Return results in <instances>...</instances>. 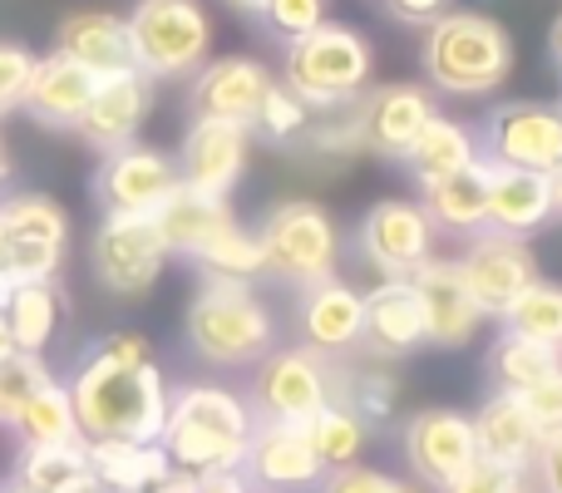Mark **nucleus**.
<instances>
[{
    "label": "nucleus",
    "instance_id": "obj_1",
    "mask_svg": "<svg viewBox=\"0 0 562 493\" xmlns=\"http://www.w3.org/2000/svg\"><path fill=\"white\" fill-rule=\"evenodd\" d=\"M69 405H75L79 439H134V445H158L168 419V380L164 370L148 366H119L85 346L65 380Z\"/></svg>",
    "mask_w": 562,
    "mask_h": 493
},
{
    "label": "nucleus",
    "instance_id": "obj_2",
    "mask_svg": "<svg viewBox=\"0 0 562 493\" xmlns=\"http://www.w3.org/2000/svg\"><path fill=\"white\" fill-rule=\"evenodd\" d=\"M252 439V410L223 385H178L168 390V419L158 449L183 474H237Z\"/></svg>",
    "mask_w": 562,
    "mask_h": 493
},
{
    "label": "nucleus",
    "instance_id": "obj_3",
    "mask_svg": "<svg viewBox=\"0 0 562 493\" xmlns=\"http://www.w3.org/2000/svg\"><path fill=\"white\" fill-rule=\"evenodd\" d=\"M419 69L439 94L484 99L514 75V35L504 20L479 10H449L419 40Z\"/></svg>",
    "mask_w": 562,
    "mask_h": 493
},
{
    "label": "nucleus",
    "instance_id": "obj_4",
    "mask_svg": "<svg viewBox=\"0 0 562 493\" xmlns=\"http://www.w3.org/2000/svg\"><path fill=\"white\" fill-rule=\"evenodd\" d=\"M370 75H375L370 40L360 35L356 25L321 20L311 35H301L296 45H286L281 85H286L311 114H336V109H350L360 94H366Z\"/></svg>",
    "mask_w": 562,
    "mask_h": 493
},
{
    "label": "nucleus",
    "instance_id": "obj_5",
    "mask_svg": "<svg viewBox=\"0 0 562 493\" xmlns=\"http://www.w3.org/2000/svg\"><path fill=\"white\" fill-rule=\"evenodd\" d=\"M183 336L207 366H257L277 346V316L247 281H203L188 306Z\"/></svg>",
    "mask_w": 562,
    "mask_h": 493
},
{
    "label": "nucleus",
    "instance_id": "obj_6",
    "mask_svg": "<svg viewBox=\"0 0 562 493\" xmlns=\"http://www.w3.org/2000/svg\"><path fill=\"white\" fill-rule=\"evenodd\" d=\"M134 69L158 79H193L213 59V20L198 0H138L124 15Z\"/></svg>",
    "mask_w": 562,
    "mask_h": 493
},
{
    "label": "nucleus",
    "instance_id": "obj_7",
    "mask_svg": "<svg viewBox=\"0 0 562 493\" xmlns=\"http://www.w3.org/2000/svg\"><path fill=\"white\" fill-rule=\"evenodd\" d=\"M257 251H262V277L286 281V287H316L336 277L340 233L336 217L311 198H286L257 223Z\"/></svg>",
    "mask_w": 562,
    "mask_h": 493
},
{
    "label": "nucleus",
    "instance_id": "obj_8",
    "mask_svg": "<svg viewBox=\"0 0 562 493\" xmlns=\"http://www.w3.org/2000/svg\"><path fill=\"white\" fill-rule=\"evenodd\" d=\"M336 385V360L316 356L306 346H272L257 360L252 380V425H306L321 405H330Z\"/></svg>",
    "mask_w": 562,
    "mask_h": 493
},
{
    "label": "nucleus",
    "instance_id": "obj_9",
    "mask_svg": "<svg viewBox=\"0 0 562 493\" xmlns=\"http://www.w3.org/2000/svg\"><path fill=\"white\" fill-rule=\"evenodd\" d=\"M0 277L20 281H55L69 251V217L49 193H5L0 198Z\"/></svg>",
    "mask_w": 562,
    "mask_h": 493
},
{
    "label": "nucleus",
    "instance_id": "obj_10",
    "mask_svg": "<svg viewBox=\"0 0 562 493\" xmlns=\"http://www.w3.org/2000/svg\"><path fill=\"white\" fill-rule=\"evenodd\" d=\"M479 158L494 168H524V173H553L562 164V114L543 99H508L494 104L474 128Z\"/></svg>",
    "mask_w": 562,
    "mask_h": 493
},
{
    "label": "nucleus",
    "instance_id": "obj_11",
    "mask_svg": "<svg viewBox=\"0 0 562 493\" xmlns=\"http://www.w3.org/2000/svg\"><path fill=\"white\" fill-rule=\"evenodd\" d=\"M89 267L94 281L114 296H144L168 267V247L158 237L154 217H119L104 213L89 243Z\"/></svg>",
    "mask_w": 562,
    "mask_h": 493
},
{
    "label": "nucleus",
    "instance_id": "obj_12",
    "mask_svg": "<svg viewBox=\"0 0 562 493\" xmlns=\"http://www.w3.org/2000/svg\"><path fill=\"white\" fill-rule=\"evenodd\" d=\"M454 261H459V271H464L469 291H474L479 311H484L488 321L494 316L504 321V311L514 306L528 287L543 281V267H538V257H533V243H524V237L479 233V237H469L464 257H454Z\"/></svg>",
    "mask_w": 562,
    "mask_h": 493
},
{
    "label": "nucleus",
    "instance_id": "obj_13",
    "mask_svg": "<svg viewBox=\"0 0 562 493\" xmlns=\"http://www.w3.org/2000/svg\"><path fill=\"white\" fill-rule=\"evenodd\" d=\"M439 233L429 227L425 208L409 198H385L375 203L356 227V247L380 277H415L435 257Z\"/></svg>",
    "mask_w": 562,
    "mask_h": 493
},
{
    "label": "nucleus",
    "instance_id": "obj_14",
    "mask_svg": "<svg viewBox=\"0 0 562 493\" xmlns=\"http://www.w3.org/2000/svg\"><path fill=\"white\" fill-rule=\"evenodd\" d=\"M296 330L301 346L326 360H350L366 346V291L346 277H326L296 291Z\"/></svg>",
    "mask_w": 562,
    "mask_h": 493
},
{
    "label": "nucleus",
    "instance_id": "obj_15",
    "mask_svg": "<svg viewBox=\"0 0 562 493\" xmlns=\"http://www.w3.org/2000/svg\"><path fill=\"white\" fill-rule=\"evenodd\" d=\"M178 188V168L168 154L148 144H128L104 154L94 168V198L104 213L119 217H154V208Z\"/></svg>",
    "mask_w": 562,
    "mask_h": 493
},
{
    "label": "nucleus",
    "instance_id": "obj_16",
    "mask_svg": "<svg viewBox=\"0 0 562 493\" xmlns=\"http://www.w3.org/2000/svg\"><path fill=\"white\" fill-rule=\"evenodd\" d=\"M439 114V99L425 85H375L356 99V124L366 154L405 158L409 144L425 134V124Z\"/></svg>",
    "mask_w": 562,
    "mask_h": 493
},
{
    "label": "nucleus",
    "instance_id": "obj_17",
    "mask_svg": "<svg viewBox=\"0 0 562 493\" xmlns=\"http://www.w3.org/2000/svg\"><path fill=\"white\" fill-rule=\"evenodd\" d=\"M400 435H405V459H409V469H415V479L429 489H439V493L454 484V474H464V469L479 459L469 415L445 410V405L415 410Z\"/></svg>",
    "mask_w": 562,
    "mask_h": 493
},
{
    "label": "nucleus",
    "instance_id": "obj_18",
    "mask_svg": "<svg viewBox=\"0 0 562 493\" xmlns=\"http://www.w3.org/2000/svg\"><path fill=\"white\" fill-rule=\"evenodd\" d=\"M247 148H252V128L247 124H223V119H193L178 144V183L198 188V193L227 198L247 168Z\"/></svg>",
    "mask_w": 562,
    "mask_h": 493
},
{
    "label": "nucleus",
    "instance_id": "obj_19",
    "mask_svg": "<svg viewBox=\"0 0 562 493\" xmlns=\"http://www.w3.org/2000/svg\"><path fill=\"white\" fill-rule=\"evenodd\" d=\"M237 474L252 493H311L326 484V469L296 425H252Z\"/></svg>",
    "mask_w": 562,
    "mask_h": 493
},
{
    "label": "nucleus",
    "instance_id": "obj_20",
    "mask_svg": "<svg viewBox=\"0 0 562 493\" xmlns=\"http://www.w3.org/2000/svg\"><path fill=\"white\" fill-rule=\"evenodd\" d=\"M272 89V69L252 55H223L207 59L193 79H188V114L193 119H223V124H247Z\"/></svg>",
    "mask_w": 562,
    "mask_h": 493
},
{
    "label": "nucleus",
    "instance_id": "obj_21",
    "mask_svg": "<svg viewBox=\"0 0 562 493\" xmlns=\"http://www.w3.org/2000/svg\"><path fill=\"white\" fill-rule=\"evenodd\" d=\"M415 291H419V306H425V340L429 346H445L459 350L479 336L484 326V311H479L474 291H469L464 271H459L454 257H429L425 267L415 271Z\"/></svg>",
    "mask_w": 562,
    "mask_h": 493
},
{
    "label": "nucleus",
    "instance_id": "obj_22",
    "mask_svg": "<svg viewBox=\"0 0 562 493\" xmlns=\"http://www.w3.org/2000/svg\"><path fill=\"white\" fill-rule=\"evenodd\" d=\"M148 109H154V85H148L138 69L114 75V79H99V89L85 104V114H79L75 134L85 138L99 158L119 154V148L138 144V128H144Z\"/></svg>",
    "mask_w": 562,
    "mask_h": 493
},
{
    "label": "nucleus",
    "instance_id": "obj_23",
    "mask_svg": "<svg viewBox=\"0 0 562 493\" xmlns=\"http://www.w3.org/2000/svg\"><path fill=\"white\" fill-rule=\"evenodd\" d=\"M425 340V306L409 277H385L375 291H366V346L360 356L370 360H405L415 356Z\"/></svg>",
    "mask_w": 562,
    "mask_h": 493
},
{
    "label": "nucleus",
    "instance_id": "obj_24",
    "mask_svg": "<svg viewBox=\"0 0 562 493\" xmlns=\"http://www.w3.org/2000/svg\"><path fill=\"white\" fill-rule=\"evenodd\" d=\"M55 55L75 59L94 79H114L134 69L128 55V25L114 10H69L55 30Z\"/></svg>",
    "mask_w": 562,
    "mask_h": 493
},
{
    "label": "nucleus",
    "instance_id": "obj_25",
    "mask_svg": "<svg viewBox=\"0 0 562 493\" xmlns=\"http://www.w3.org/2000/svg\"><path fill=\"white\" fill-rule=\"evenodd\" d=\"M469 425H474V449L484 464L494 469H508V474L524 479L528 464H533L538 455V425L528 419L524 400L518 395H504V390H494V395L484 400V405L469 415Z\"/></svg>",
    "mask_w": 562,
    "mask_h": 493
},
{
    "label": "nucleus",
    "instance_id": "obj_26",
    "mask_svg": "<svg viewBox=\"0 0 562 493\" xmlns=\"http://www.w3.org/2000/svg\"><path fill=\"white\" fill-rule=\"evenodd\" d=\"M94 89H99V79L89 75V69H79L75 59L49 49L45 59H35V75H30L20 109H25L35 124L75 134V124H79V114H85V104L94 99Z\"/></svg>",
    "mask_w": 562,
    "mask_h": 493
},
{
    "label": "nucleus",
    "instance_id": "obj_27",
    "mask_svg": "<svg viewBox=\"0 0 562 493\" xmlns=\"http://www.w3.org/2000/svg\"><path fill=\"white\" fill-rule=\"evenodd\" d=\"M415 203L425 208L429 227L439 237H479L488 227V164L474 158L459 173L435 178V183L419 188Z\"/></svg>",
    "mask_w": 562,
    "mask_h": 493
},
{
    "label": "nucleus",
    "instance_id": "obj_28",
    "mask_svg": "<svg viewBox=\"0 0 562 493\" xmlns=\"http://www.w3.org/2000/svg\"><path fill=\"white\" fill-rule=\"evenodd\" d=\"M233 223H237V213L227 198L198 193V188H183V183L154 208V227H158V237H164L168 257H188V261Z\"/></svg>",
    "mask_w": 562,
    "mask_h": 493
},
{
    "label": "nucleus",
    "instance_id": "obj_29",
    "mask_svg": "<svg viewBox=\"0 0 562 493\" xmlns=\"http://www.w3.org/2000/svg\"><path fill=\"white\" fill-rule=\"evenodd\" d=\"M553 223V193L548 173H524V168H494L488 164V227L504 237H533Z\"/></svg>",
    "mask_w": 562,
    "mask_h": 493
},
{
    "label": "nucleus",
    "instance_id": "obj_30",
    "mask_svg": "<svg viewBox=\"0 0 562 493\" xmlns=\"http://www.w3.org/2000/svg\"><path fill=\"white\" fill-rule=\"evenodd\" d=\"M400 376L390 370V360H336V385H330V400L346 405L350 415L366 429H385L390 419L400 415Z\"/></svg>",
    "mask_w": 562,
    "mask_h": 493
},
{
    "label": "nucleus",
    "instance_id": "obj_31",
    "mask_svg": "<svg viewBox=\"0 0 562 493\" xmlns=\"http://www.w3.org/2000/svg\"><path fill=\"white\" fill-rule=\"evenodd\" d=\"M89 474L109 493H154L168 479V455L158 445H134V439H85Z\"/></svg>",
    "mask_w": 562,
    "mask_h": 493
},
{
    "label": "nucleus",
    "instance_id": "obj_32",
    "mask_svg": "<svg viewBox=\"0 0 562 493\" xmlns=\"http://www.w3.org/2000/svg\"><path fill=\"white\" fill-rule=\"evenodd\" d=\"M0 316H5L20 356H45L59 321H65V296H59L55 281H20V287L5 291Z\"/></svg>",
    "mask_w": 562,
    "mask_h": 493
},
{
    "label": "nucleus",
    "instance_id": "obj_33",
    "mask_svg": "<svg viewBox=\"0 0 562 493\" xmlns=\"http://www.w3.org/2000/svg\"><path fill=\"white\" fill-rule=\"evenodd\" d=\"M474 158H479L474 128L459 124V119L435 114L400 164H405V173L415 178V188H425V183H435V178H449V173H459V168H469Z\"/></svg>",
    "mask_w": 562,
    "mask_h": 493
},
{
    "label": "nucleus",
    "instance_id": "obj_34",
    "mask_svg": "<svg viewBox=\"0 0 562 493\" xmlns=\"http://www.w3.org/2000/svg\"><path fill=\"white\" fill-rule=\"evenodd\" d=\"M301 435H306L311 455L321 459V469H326V474L360 464V455H366V445H370V429L360 425L346 405H336V400H330V405H321L316 415L301 425Z\"/></svg>",
    "mask_w": 562,
    "mask_h": 493
},
{
    "label": "nucleus",
    "instance_id": "obj_35",
    "mask_svg": "<svg viewBox=\"0 0 562 493\" xmlns=\"http://www.w3.org/2000/svg\"><path fill=\"white\" fill-rule=\"evenodd\" d=\"M79 479H89V455L85 439L69 445H20L15 455V484L30 493H65Z\"/></svg>",
    "mask_w": 562,
    "mask_h": 493
},
{
    "label": "nucleus",
    "instance_id": "obj_36",
    "mask_svg": "<svg viewBox=\"0 0 562 493\" xmlns=\"http://www.w3.org/2000/svg\"><path fill=\"white\" fill-rule=\"evenodd\" d=\"M558 366H562V350H548L538 340L514 336V330H504L488 346V376H494V390H504V395H524L528 385L553 376Z\"/></svg>",
    "mask_w": 562,
    "mask_h": 493
},
{
    "label": "nucleus",
    "instance_id": "obj_37",
    "mask_svg": "<svg viewBox=\"0 0 562 493\" xmlns=\"http://www.w3.org/2000/svg\"><path fill=\"white\" fill-rule=\"evenodd\" d=\"M10 435H15L20 445H69V439H79L75 405H69L65 380H45V385L25 400V410L15 415Z\"/></svg>",
    "mask_w": 562,
    "mask_h": 493
},
{
    "label": "nucleus",
    "instance_id": "obj_38",
    "mask_svg": "<svg viewBox=\"0 0 562 493\" xmlns=\"http://www.w3.org/2000/svg\"><path fill=\"white\" fill-rule=\"evenodd\" d=\"M193 267L203 271V281H247L252 287V277H262V251L243 223H233L198 251Z\"/></svg>",
    "mask_w": 562,
    "mask_h": 493
},
{
    "label": "nucleus",
    "instance_id": "obj_39",
    "mask_svg": "<svg viewBox=\"0 0 562 493\" xmlns=\"http://www.w3.org/2000/svg\"><path fill=\"white\" fill-rule=\"evenodd\" d=\"M504 330H514V336H524V340H538V346H548V350H562V287H553V281L528 287L524 296L504 311Z\"/></svg>",
    "mask_w": 562,
    "mask_h": 493
},
{
    "label": "nucleus",
    "instance_id": "obj_40",
    "mask_svg": "<svg viewBox=\"0 0 562 493\" xmlns=\"http://www.w3.org/2000/svg\"><path fill=\"white\" fill-rule=\"evenodd\" d=\"M306 128H311V109L301 104L281 79H272V89L262 94V104H257V114H252V134L272 148H286V144H301Z\"/></svg>",
    "mask_w": 562,
    "mask_h": 493
},
{
    "label": "nucleus",
    "instance_id": "obj_41",
    "mask_svg": "<svg viewBox=\"0 0 562 493\" xmlns=\"http://www.w3.org/2000/svg\"><path fill=\"white\" fill-rule=\"evenodd\" d=\"M45 380H55L49 366H45V356H20L15 350V356L0 366V429L15 425V415L25 410V400L35 395Z\"/></svg>",
    "mask_w": 562,
    "mask_h": 493
},
{
    "label": "nucleus",
    "instance_id": "obj_42",
    "mask_svg": "<svg viewBox=\"0 0 562 493\" xmlns=\"http://www.w3.org/2000/svg\"><path fill=\"white\" fill-rule=\"evenodd\" d=\"M321 20H326V0H267L257 25H262L277 45H296L301 35H311V30L321 25Z\"/></svg>",
    "mask_w": 562,
    "mask_h": 493
},
{
    "label": "nucleus",
    "instance_id": "obj_43",
    "mask_svg": "<svg viewBox=\"0 0 562 493\" xmlns=\"http://www.w3.org/2000/svg\"><path fill=\"white\" fill-rule=\"evenodd\" d=\"M30 75H35V55L25 45H15V40H0V114L20 109Z\"/></svg>",
    "mask_w": 562,
    "mask_h": 493
},
{
    "label": "nucleus",
    "instance_id": "obj_44",
    "mask_svg": "<svg viewBox=\"0 0 562 493\" xmlns=\"http://www.w3.org/2000/svg\"><path fill=\"white\" fill-rule=\"evenodd\" d=\"M518 400H524L528 419L538 425V435H558L562 429V366L553 370V376L538 380V385H528Z\"/></svg>",
    "mask_w": 562,
    "mask_h": 493
},
{
    "label": "nucleus",
    "instance_id": "obj_45",
    "mask_svg": "<svg viewBox=\"0 0 562 493\" xmlns=\"http://www.w3.org/2000/svg\"><path fill=\"white\" fill-rule=\"evenodd\" d=\"M321 493H415L405 479L385 474V469H370V464H350V469H336L326 474Z\"/></svg>",
    "mask_w": 562,
    "mask_h": 493
},
{
    "label": "nucleus",
    "instance_id": "obj_46",
    "mask_svg": "<svg viewBox=\"0 0 562 493\" xmlns=\"http://www.w3.org/2000/svg\"><path fill=\"white\" fill-rule=\"evenodd\" d=\"M518 484H524L518 474H508V469H494V464H484V459H474L464 474H454V484H449L445 493H514Z\"/></svg>",
    "mask_w": 562,
    "mask_h": 493
},
{
    "label": "nucleus",
    "instance_id": "obj_47",
    "mask_svg": "<svg viewBox=\"0 0 562 493\" xmlns=\"http://www.w3.org/2000/svg\"><path fill=\"white\" fill-rule=\"evenodd\" d=\"M528 474H533V493H562V429L538 439V455L528 464Z\"/></svg>",
    "mask_w": 562,
    "mask_h": 493
},
{
    "label": "nucleus",
    "instance_id": "obj_48",
    "mask_svg": "<svg viewBox=\"0 0 562 493\" xmlns=\"http://www.w3.org/2000/svg\"><path fill=\"white\" fill-rule=\"evenodd\" d=\"M380 10H385L395 25L425 30V25H435L439 15H449V10H454V0H380Z\"/></svg>",
    "mask_w": 562,
    "mask_h": 493
},
{
    "label": "nucleus",
    "instance_id": "obj_49",
    "mask_svg": "<svg viewBox=\"0 0 562 493\" xmlns=\"http://www.w3.org/2000/svg\"><path fill=\"white\" fill-rule=\"evenodd\" d=\"M198 493H252V489L243 484V474H203Z\"/></svg>",
    "mask_w": 562,
    "mask_h": 493
},
{
    "label": "nucleus",
    "instance_id": "obj_50",
    "mask_svg": "<svg viewBox=\"0 0 562 493\" xmlns=\"http://www.w3.org/2000/svg\"><path fill=\"white\" fill-rule=\"evenodd\" d=\"M548 55H553V65L562 69V15L553 20V30H548Z\"/></svg>",
    "mask_w": 562,
    "mask_h": 493
},
{
    "label": "nucleus",
    "instance_id": "obj_51",
    "mask_svg": "<svg viewBox=\"0 0 562 493\" xmlns=\"http://www.w3.org/2000/svg\"><path fill=\"white\" fill-rule=\"evenodd\" d=\"M548 193H553V217H562V164L548 173Z\"/></svg>",
    "mask_w": 562,
    "mask_h": 493
},
{
    "label": "nucleus",
    "instance_id": "obj_52",
    "mask_svg": "<svg viewBox=\"0 0 562 493\" xmlns=\"http://www.w3.org/2000/svg\"><path fill=\"white\" fill-rule=\"evenodd\" d=\"M227 5H233V10H237V15L257 20V15H262V5H267V0H227Z\"/></svg>",
    "mask_w": 562,
    "mask_h": 493
},
{
    "label": "nucleus",
    "instance_id": "obj_53",
    "mask_svg": "<svg viewBox=\"0 0 562 493\" xmlns=\"http://www.w3.org/2000/svg\"><path fill=\"white\" fill-rule=\"evenodd\" d=\"M15 356V340H10V326H5V316H0V366Z\"/></svg>",
    "mask_w": 562,
    "mask_h": 493
},
{
    "label": "nucleus",
    "instance_id": "obj_54",
    "mask_svg": "<svg viewBox=\"0 0 562 493\" xmlns=\"http://www.w3.org/2000/svg\"><path fill=\"white\" fill-rule=\"evenodd\" d=\"M65 493H109V489H104V484H99V479H94V474H89V479H79V484H75V489H65Z\"/></svg>",
    "mask_w": 562,
    "mask_h": 493
},
{
    "label": "nucleus",
    "instance_id": "obj_55",
    "mask_svg": "<svg viewBox=\"0 0 562 493\" xmlns=\"http://www.w3.org/2000/svg\"><path fill=\"white\" fill-rule=\"evenodd\" d=\"M5 183H10V154H5V144H0V198H5Z\"/></svg>",
    "mask_w": 562,
    "mask_h": 493
},
{
    "label": "nucleus",
    "instance_id": "obj_56",
    "mask_svg": "<svg viewBox=\"0 0 562 493\" xmlns=\"http://www.w3.org/2000/svg\"><path fill=\"white\" fill-rule=\"evenodd\" d=\"M0 493H30V489H20L15 479H10V484H0Z\"/></svg>",
    "mask_w": 562,
    "mask_h": 493
},
{
    "label": "nucleus",
    "instance_id": "obj_57",
    "mask_svg": "<svg viewBox=\"0 0 562 493\" xmlns=\"http://www.w3.org/2000/svg\"><path fill=\"white\" fill-rule=\"evenodd\" d=\"M5 291H10V281H5V277H0V301H5Z\"/></svg>",
    "mask_w": 562,
    "mask_h": 493
},
{
    "label": "nucleus",
    "instance_id": "obj_58",
    "mask_svg": "<svg viewBox=\"0 0 562 493\" xmlns=\"http://www.w3.org/2000/svg\"><path fill=\"white\" fill-rule=\"evenodd\" d=\"M514 493H533V489H528V484H518V489H514Z\"/></svg>",
    "mask_w": 562,
    "mask_h": 493
},
{
    "label": "nucleus",
    "instance_id": "obj_59",
    "mask_svg": "<svg viewBox=\"0 0 562 493\" xmlns=\"http://www.w3.org/2000/svg\"><path fill=\"white\" fill-rule=\"evenodd\" d=\"M0 257H5V243H0Z\"/></svg>",
    "mask_w": 562,
    "mask_h": 493
},
{
    "label": "nucleus",
    "instance_id": "obj_60",
    "mask_svg": "<svg viewBox=\"0 0 562 493\" xmlns=\"http://www.w3.org/2000/svg\"><path fill=\"white\" fill-rule=\"evenodd\" d=\"M558 114H562V104H558Z\"/></svg>",
    "mask_w": 562,
    "mask_h": 493
}]
</instances>
